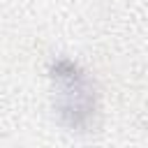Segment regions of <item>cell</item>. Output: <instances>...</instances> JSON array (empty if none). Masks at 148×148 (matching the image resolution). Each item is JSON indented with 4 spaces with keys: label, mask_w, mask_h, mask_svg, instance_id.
Returning a JSON list of instances; mask_svg holds the SVG:
<instances>
[{
    "label": "cell",
    "mask_w": 148,
    "mask_h": 148,
    "mask_svg": "<svg viewBox=\"0 0 148 148\" xmlns=\"http://www.w3.org/2000/svg\"><path fill=\"white\" fill-rule=\"evenodd\" d=\"M49 79L58 120L74 132H88L99 109L97 88L90 74L69 58H56L49 67Z\"/></svg>",
    "instance_id": "cell-1"
}]
</instances>
